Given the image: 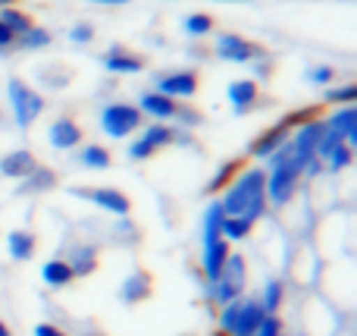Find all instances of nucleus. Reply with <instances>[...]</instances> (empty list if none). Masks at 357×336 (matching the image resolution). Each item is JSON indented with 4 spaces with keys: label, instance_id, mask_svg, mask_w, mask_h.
Segmentation results:
<instances>
[{
    "label": "nucleus",
    "instance_id": "c756f323",
    "mask_svg": "<svg viewBox=\"0 0 357 336\" xmlns=\"http://www.w3.org/2000/svg\"><path fill=\"white\" fill-rule=\"evenodd\" d=\"M238 170H241V161H226V163H222V167L213 173V180L207 182V195H220L222 189H226L229 182L235 180V173H238Z\"/></svg>",
    "mask_w": 357,
    "mask_h": 336
},
{
    "label": "nucleus",
    "instance_id": "9d476101",
    "mask_svg": "<svg viewBox=\"0 0 357 336\" xmlns=\"http://www.w3.org/2000/svg\"><path fill=\"white\" fill-rule=\"evenodd\" d=\"M154 92L167 94L173 101H188L197 94V73L195 69H176V73H163L154 79Z\"/></svg>",
    "mask_w": 357,
    "mask_h": 336
},
{
    "label": "nucleus",
    "instance_id": "dca6fc26",
    "mask_svg": "<svg viewBox=\"0 0 357 336\" xmlns=\"http://www.w3.org/2000/svg\"><path fill=\"white\" fill-rule=\"evenodd\" d=\"M226 98H229V104H232L235 113H248L251 107H257L260 85L254 79H235V82H229Z\"/></svg>",
    "mask_w": 357,
    "mask_h": 336
},
{
    "label": "nucleus",
    "instance_id": "e433bc0d",
    "mask_svg": "<svg viewBox=\"0 0 357 336\" xmlns=\"http://www.w3.org/2000/svg\"><path fill=\"white\" fill-rule=\"evenodd\" d=\"M69 41L73 44H91L94 41V25L91 22H75L69 29Z\"/></svg>",
    "mask_w": 357,
    "mask_h": 336
},
{
    "label": "nucleus",
    "instance_id": "423d86ee",
    "mask_svg": "<svg viewBox=\"0 0 357 336\" xmlns=\"http://www.w3.org/2000/svg\"><path fill=\"white\" fill-rule=\"evenodd\" d=\"M144 126V117L135 104H126V101H113L100 110V132L110 138H129L135 136Z\"/></svg>",
    "mask_w": 357,
    "mask_h": 336
},
{
    "label": "nucleus",
    "instance_id": "0eeeda50",
    "mask_svg": "<svg viewBox=\"0 0 357 336\" xmlns=\"http://www.w3.org/2000/svg\"><path fill=\"white\" fill-rule=\"evenodd\" d=\"M339 330V314L320 295H310L304 302V336H335Z\"/></svg>",
    "mask_w": 357,
    "mask_h": 336
},
{
    "label": "nucleus",
    "instance_id": "4c0bfd02",
    "mask_svg": "<svg viewBox=\"0 0 357 336\" xmlns=\"http://www.w3.org/2000/svg\"><path fill=\"white\" fill-rule=\"evenodd\" d=\"M13 44H16V35L0 22V54H13Z\"/></svg>",
    "mask_w": 357,
    "mask_h": 336
},
{
    "label": "nucleus",
    "instance_id": "20e7f679",
    "mask_svg": "<svg viewBox=\"0 0 357 336\" xmlns=\"http://www.w3.org/2000/svg\"><path fill=\"white\" fill-rule=\"evenodd\" d=\"M182 136H185L182 129L167 126V123L142 126V132L132 138V145H129V151H126V154H129V161H151L157 151L169 148V145H178V142H182Z\"/></svg>",
    "mask_w": 357,
    "mask_h": 336
},
{
    "label": "nucleus",
    "instance_id": "a211bd4d",
    "mask_svg": "<svg viewBox=\"0 0 357 336\" xmlns=\"http://www.w3.org/2000/svg\"><path fill=\"white\" fill-rule=\"evenodd\" d=\"M35 167H38L35 154L25 148H16V151L0 157V176H6V180H25Z\"/></svg>",
    "mask_w": 357,
    "mask_h": 336
},
{
    "label": "nucleus",
    "instance_id": "c03bdc74",
    "mask_svg": "<svg viewBox=\"0 0 357 336\" xmlns=\"http://www.w3.org/2000/svg\"><path fill=\"white\" fill-rule=\"evenodd\" d=\"M0 6H16V0H0Z\"/></svg>",
    "mask_w": 357,
    "mask_h": 336
},
{
    "label": "nucleus",
    "instance_id": "473e14b6",
    "mask_svg": "<svg viewBox=\"0 0 357 336\" xmlns=\"http://www.w3.org/2000/svg\"><path fill=\"white\" fill-rule=\"evenodd\" d=\"M182 29H185V35H191V38H207L210 31H213V16H207V13H191V16H185Z\"/></svg>",
    "mask_w": 357,
    "mask_h": 336
},
{
    "label": "nucleus",
    "instance_id": "412c9836",
    "mask_svg": "<svg viewBox=\"0 0 357 336\" xmlns=\"http://www.w3.org/2000/svg\"><path fill=\"white\" fill-rule=\"evenodd\" d=\"M63 261L69 264L73 277H91L98 270V249L94 245H73Z\"/></svg>",
    "mask_w": 357,
    "mask_h": 336
},
{
    "label": "nucleus",
    "instance_id": "7c9ffc66",
    "mask_svg": "<svg viewBox=\"0 0 357 336\" xmlns=\"http://www.w3.org/2000/svg\"><path fill=\"white\" fill-rule=\"evenodd\" d=\"M251 230H254V224L251 220H245V217H226L222 220V239L226 242H241V239H248L251 236Z\"/></svg>",
    "mask_w": 357,
    "mask_h": 336
},
{
    "label": "nucleus",
    "instance_id": "f03ea898",
    "mask_svg": "<svg viewBox=\"0 0 357 336\" xmlns=\"http://www.w3.org/2000/svg\"><path fill=\"white\" fill-rule=\"evenodd\" d=\"M245 286H248L245 255H241V251H229L220 277H216L213 283H207V302H213V305H229V302L245 295Z\"/></svg>",
    "mask_w": 357,
    "mask_h": 336
},
{
    "label": "nucleus",
    "instance_id": "2eb2a0df",
    "mask_svg": "<svg viewBox=\"0 0 357 336\" xmlns=\"http://www.w3.org/2000/svg\"><path fill=\"white\" fill-rule=\"evenodd\" d=\"M138 110H142V117H151L154 123H169V119H176V110H178V101L167 98V94L160 92H144L142 98H138Z\"/></svg>",
    "mask_w": 357,
    "mask_h": 336
},
{
    "label": "nucleus",
    "instance_id": "f8f14e48",
    "mask_svg": "<svg viewBox=\"0 0 357 336\" xmlns=\"http://www.w3.org/2000/svg\"><path fill=\"white\" fill-rule=\"evenodd\" d=\"M264 318H266V312H264V305H260L257 295H241L238 314H235V324H232V333L229 336H254Z\"/></svg>",
    "mask_w": 357,
    "mask_h": 336
},
{
    "label": "nucleus",
    "instance_id": "39448f33",
    "mask_svg": "<svg viewBox=\"0 0 357 336\" xmlns=\"http://www.w3.org/2000/svg\"><path fill=\"white\" fill-rule=\"evenodd\" d=\"M6 101H10L13 119H16L19 129H29V126L44 113L41 92H35L31 85H25L22 79H10V82H6Z\"/></svg>",
    "mask_w": 357,
    "mask_h": 336
},
{
    "label": "nucleus",
    "instance_id": "7ed1b4c3",
    "mask_svg": "<svg viewBox=\"0 0 357 336\" xmlns=\"http://www.w3.org/2000/svg\"><path fill=\"white\" fill-rule=\"evenodd\" d=\"M304 182V170L295 163V154L285 163L266 170V205L270 207H285L291 198H298V189Z\"/></svg>",
    "mask_w": 357,
    "mask_h": 336
},
{
    "label": "nucleus",
    "instance_id": "1a4fd4ad",
    "mask_svg": "<svg viewBox=\"0 0 357 336\" xmlns=\"http://www.w3.org/2000/svg\"><path fill=\"white\" fill-rule=\"evenodd\" d=\"M73 195H79V198L91 201V205H98L100 211L113 214V217H126V214H132V201L126 192H119V189H107V186H98V189H69Z\"/></svg>",
    "mask_w": 357,
    "mask_h": 336
},
{
    "label": "nucleus",
    "instance_id": "4468645a",
    "mask_svg": "<svg viewBox=\"0 0 357 336\" xmlns=\"http://www.w3.org/2000/svg\"><path fill=\"white\" fill-rule=\"evenodd\" d=\"M229 251H232V242L226 239H213V242H201V274H204V283H213L220 277L222 264H226Z\"/></svg>",
    "mask_w": 357,
    "mask_h": 336
},
{
    "label": "nucleus",
    "instance_id": "a19ab883",
    "mask_svg": "<svg viewBox=\"0 0 357 336\" xmlns=\"http://www.w3.org/2000/svg\"><path fill=\"white\" fill-rule=\"evenodd\" d=\"M88 3H98V6H126L132 0H88Z\"/></svg>",
    "mask_w": 357,
    "mask_h": 336
},
{
    "label": "nucleus",
    "instance_id": "6e6552de",
    "mask_svg": "<svg viewBox=\"0 0 357 336\" xmlns=\"http://www.w3.org/2000/svg\"><path fill=\"white\" fill-rule=\"evenodd\" d=\"M213 54L226 63H257L264 57V48L235 35V31H220L213 41Z\"/></svg>",
    "mask_w": 357,
    "mask_h": 336
},
{
    "label": "nucleus",
    "instance_id": "bb28decb",
    "mask_svg": "<svg viewBox=\"0 0 357 336\" xmlns=\"http://www.w3.org/2000/svg\"><path fill=\"white\" fill-rule=\"evenodd\" d=\"M50 41H54V35H50L47 29H41V25H31L25 35L16 38L13 50H44V48H50Z\"/></svg>",
    "mask_w": 357,
    "mask_h": 336
},
{
    "label": "nucleus",
    "instance_id": "72a5a7b5",
    "mask_svg": "<svg viewBox=\"0 0 357 336\" xmlns=\"http://www.w3.org/2000/svg\"><path fill=\"white\" fill-rule=\"evenodd\" d=\"M323 101H326V104H339V107L354 104L357 101V85L354 82H345V85H329L326 94H323Z\"/></svg>",
    "mask_w": 357,
    "mask_h": 336
},
{
    "label": "nucleus",
    "instance_id": "37998d69",
    "mask_svg": "<svg viewBox=\"0 0 357 336\" xmlns=\"http://www.w3.org/2000/svg\"><path fill=\"white\" fill-rule=\"evenodd\" d=\"M216 3H248V0H216Z\"/></svg>",
    "mask_w": 357,
    "mask_h": 336
},
{
    "label": "nucleus",
    "instance_id": "a18cd8bd",
    "mask_svg": "<svg viewBox=\"0 0 357 336\" xmlns=\"http://www.w3.org/2000/svg\"><path fill=\"white\" fill-rule=\"evenodd\" d=\"M210 336H229V333H222V330H213V333H210Z\"/></svg>",
    "mask_w": 357,
    "mask_h": 336
},
{
    "label": "nucleus",
    "instance_id": "c85d7f7f",
    "mask_svg": "<svg viewBox=\"0 0 357 336\" xmlns=\"http://www.w3.org/2000/svg\"><path fill=\"white\" fill-rule=\"evenodd\" d=\"M79 163L88 170H107L113 163V154L104 145H85V148L79 151Z\"/></svg>",
    "mask_w": 357,
    "mask_h": 336
},
{
    "label": "nucleus",
    "instance_id": "f3484780",
    "mask_svg": "<svg viewBox=\"0 0 357 336\" xmlns=\"http://www.w3.org/2000/svg\"><path fill=\"white\" fill-rule=\"evenodd\" d=\"M104 66H107V73H116V75H135V73H142L144 69V57H138V54H132V50H126V48H110L104 54Z\"/></svg>",
    "mask_w": 357,
    "mask_h": 336
},
{
    "label": "nucleus",
    "instance_id": "2f4dec72",
    "mask_svg": "<svg viewBox=\"0 0 357 336\" xmlns=\"http://www.w3.org/2000/svg\"><path fill=\"white\" fill-rule=\"evenodd\" d=\"M351 163H354V148H351V145L342 142L339 148H335L333 154L326 157V163H323V167H326V173L333 176V173H342V170H348Z\"/></svg>",
    "mask_w": 357,
    "mask_h": 336
},
{
    "label": "nucleus",
    "instance_id": "f257e3e1",
    "mask_svg": "<svg viewBox=\"0 0 357 336\" xmlns=\"http://www.w3.org/2000/svg\"><path fill=\"white\" fill-rule=\"evenodd\" d=\"M220 207L226 217H245L251 224L266 217V170L264 167H241L235 180L220 192Z\"/></svg>",
    "mask_w": 357,
    "mask_h": 336
},
{
    "label": "nucleus",
    "instance_id": "4be33fe9",
    "mask_svg": "<svg viewBox=\"0 0 357 336\" xmlns=\"http://www.w3.org/2000/svg\"><path fill=\"white\" fill-rule=\"evenodd\" d=\"M285 295H289V280H282V277H273V280L264 283V293L257 295L260 305H264L266 314H279L285 305Z\"/></svg>",
    "mask_w": 357,
    "mask_h": 336
},
{
    "label": "nucleus",
    "instance_id": "c9c22d12",
    "mask_svg": "<svg viewBox=\"0 0 357 336\" xmlns=\"http://www.w3.org/2000/svg\"><path fill=\"white\" fill-rule=\"evenodd\" d=\"M282 333H285L282 318H279V314H266V318L260 321V327H257L254 336H282Z\"/></svg>",
    "mask_w": 357,
    "mask_h": 336
},
{
    "label": "nucleus",
    "instance_id": "6ab92c4d",
    "mask_svg": "<svg viewBox=\"0 0 357 336\" xmlns=\"http://www.w3.org/2000/svg\"><path fill=\"white\" fill-rule=\"evenodd\" d=\"M151 293H154L151 277L144 274V270H135V274H129L123 280V286H119V302H126V305H138V302H144Z\"/></svg>",
    "mask_w": 357,
    "mask_h": 336
},
{
    "label": "nucleus",
    "instance_id": "f704fd0d",
    "mask_svg": "<svg viewBox=\"0 0 357 336\" xmlns=\"http://www.w3.org/2000/svg\"><path fill=\"white\" fill-rule=\"evenodd\" d=\"M307 82H310V85H323V88L335 85V69L333 66H314V69H307Z\"/></svg>",
    "mask_w": 357,
    "mask_h": 336
},
{
    "label": "nucleus",
    "instance_id": "79ce46f5",
    "mask_svg": "<svg viewBox=\"0 0 357 336\" xmlns=\"http://www.w3.org/2000/svg\"><path fill=\"white\" fill-rule=\"evenodd\" d=\"M0 336H13V330H10V327H6V324H3V321H0Z\"/></svg>",
    "mask_w": 357,
    "mask_h": 336
},
{
    "label": "nucleus",
    "instance_id": "49530a36",
    "mask_svg": "<svg viewBox=\"0 0 357 336\" xmlns=\"http://www.w3.org/2000/svg\"><path fill=\"white\" fill-rule=\"evenodd\" d=\"M282 336H285V333H282Z\"/></svg>",
    "mask_w": 357,
    "mask_h": 336
},
{
    "label": "nucleus",
    "instance_id": "ddd939ff",
    "mask_svg": "<svg viewBox=\"0 0 357 336\" xmlns=\"http://www.w3.org/2000/svg\"><path fill=\"white\" fill-rule=\"evenodd\" d=\"M82 138H85V132H82V126L75 123V119L69 117H56L54 123L47 126V142L54 151H73L82 145Z\"/></svg>",
    "mask_w": 357,
    "mask_h": 336
},
{
    "label": "nucleus",
    "instance_id": "ea45409f",
    "mask_svg": "<svg viewBox=\"0 0 357 336\" xmlns=\"http://www.w3.org/2000/svg\"><path fill=\"white\" fill-rule=\"evenodd\" d=\"M35 336H66V330H63V327H56V324H47V321H44V324H38V327H35Z\"/></svg>",
    "mask_w": 357,
    "mask_h": 336
},
{
    "label": "nucleus",
    "instance_id": "cd10ccee",
    "mask_svg": "<svg viewBox=\"0 0 357 336\" xmlns=\"http://www.w3.org/2000/svg\"><path fill=\"white\" fill-rule=\"evenodd\" d=\"M0 22H3L16 38H19V35H25V31H29L31 25H35V22H31L29 13L19 10V6H0Z\"/></svg>",
    "mask_w": 357,
    "mask_h": 336
},
{
    "label": "nucleus",
    "instance_id": "5701e85b",
    "mask_svg": "<svg viewBox=\"0 0 357 336\" xmlns=\"http://www.w3.org/2000/svg\"><path fill=\"white\" fill-rule=\"evenodd\" d=\"M56 186V173L47 167H35L25 180H19V195H41V192H50Z\"/></svg>",
    "mask_w": 357,
    "mask_h": 336
},
{
    "label": "nucleus",
    "instance_id": "b1692460",
    "mask_svg": "<svg viewBox=\"0 0 357 336\" xmlns=\"http://www.w3.org/2000/svg\"><path fill=\"white\" fill-rule=\"evenodd\" d=\"M35 249H38V242L29 230H13L10 236H6V251H10L13 261H31Z\"/></svg>",
    "mask_w": 357,
    "mask_h": 336
},
{
    "label": "nucleus",
    "instance_id": "58836bf2",
    "mask_svg": "<svg viewBox=\"0 0 357 336\" xmlns=\"http://www.w3.org/2000/svg\"><path fill=\"white\" fill-rule=\"evenodd\" d=\"M176 119L182 126H197V119H201V113H195V110H188L185 104H178V110H176Z\"/></svg>",
    "mask_w": 357,
    "mask_h": 336
},
{
    "label": "nucleus",
    "instance_id": "aec40b11",
    "mask_svg": "<svg viewBox=\"0 0 357 336\" xmlns=\"http://www.w3.org/2000/svg\"><path fill=\"white\" fill-rule=\"evenodd\" d=\"M323 123L339 132L351 148H357V107L354 104H345V107H339V110H333V117L323 119Z\"/></svg>",
    "mask_w": 357,
    "mask_h": 336
},
{
    "label": "nucleus",
    "instance_id": "a878e982",
    "mask_svg": "<svg viewBox=\"0 0 357 336\" xmlns=\"http://www.w3.org/2000/svg\"><path fill=\"white\" fill-rule=\"evenodd\" d=\"M222 220H226V211L220 207V201H210L201 217V242H213V239L222 236Z\"/></svg>",
    "mask_w": 357,
    "mask_h": 336
},
{
    "label": "nucleus",
    "instance_id": "393cba45",
    "mask_svg": "<svg viewBox=\"0 0 357 336\" xmlns=\"http://www.w3.org/2000/svg\"><path fill=\"white\" fill-rule=\"evenodd\" d=\"M41 280H44V286H50V289H63V286H69L75 277L63 258H50V261L41 264Z\"/></svg>",
    "mask_w": 357,
    "mask_h": 336
},
{
    "label": "nucleus",
    "instance_id": "9b49d317",
    "mask_svg": "<svg viewBox=\"0 0 357 336\" xmlns=\"http://www.w3.org/2000/svg\"><path fill=\"white\" fill-rule=\"evenodd\" d=\"M291 126L285 123V119H279V123H273L270 129H264L257 138H251L248 142V157H254V161H266V157L273 154L276 148H282L285 142L291 138Z\"/></svg>",
    "mask_w": 357,
    "mask_h": 336
}]
</instances>
